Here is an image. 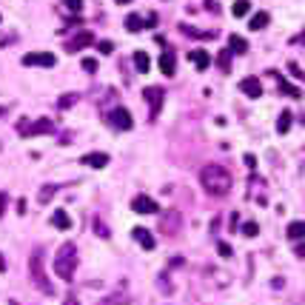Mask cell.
<instances>
[{
  "instance_id": "484cf974",
  "label": "cell",
  "mask_w": 305,
  "mask_h": 305,
  "mask_svg": "<svg viewBox=\"0 0 305 305\" xmlns=\"http://www.w3.org/2000/svg\"><path fill=\"white\" fill-rule=\"evenodd\" d=\"M126 29H129V32H143V29H145V23L140 20L137 15H129V17H126Z\"/></svg>"
},
{
  "instance_id": "7402d4cb",
  "label": "cell",
  "mask_w": 305,
  "mask_h": 305,
  "mask_svg": "<svg viewBox=\"0 0 305 305\" xmlns=\"http://www.w3.org/2000/svg\"><path fill=\"white\" fill-rule=\"evenodd\" d=\"M134 66H137L140 74H145L148 72V66H151L148 63V54H145V51H134Z\"/></svg>"
},
{
  "instance_id": "ac0fdd59",
  "label": "cell",
  "mask_w": 305,
  "mask_h": 305,
  "mask_svg": "<svg viewBox=\"0 0 305 305\" xmlns=\"http://www.w3.org/2000/svg\"><path fill=\"white\" fill-rule=\"evenodd\" d=\"M288 240L291 242H302L305 240V220H294L288 225Z\"/></svg>"
},
{
  "instance_id": "4dcf8cb0",
  "label": "cell",
  "mask_w": 305,
  "mask_h": 305,
  "mask_svg": "<svg viewBox=\"0 0 305 305\" xmlns=\"http://www.w3.org/2000/svg\"><path fill=\"white\" fill-rule=\"evenodd\" d=\"M83 69H86L88 74H95L97 72V60L95 57H83Z\"/></svg>"
},
{
  "instance_id": "60d3db41",
  "label": "cell",
  "mask_w": 305,
  "mask_h": 305,
  "mask_svg": "<svg viewBox=\"0 0 305 305\" xmlns=\"http://www.w3.org/2000/svg\"><path fill=\"white\" fill-rule=\"evenodd\" d=\"M66 305H77V299H69V302H66Z\"/></svg>"
},
{
  "instance_id": "f1b7e54d",
  "label": "cell",
  "mask_w": 305,
  "mask_h": 305,
  "mask_svg": "<svg viewBox=\"0 0 305 305\" xmlns=\"http://www.w3.org/2000/svg\"><path fill=\"white\" fill-rule=\"evenodd\" d=\"M63 3H66L69 12H74V15H80V12H83V0H63Z\"/></svg>"
},
{
  "instance_id": "5bb4252c",
  "label": "cell",
  "mask_w": 305,
  "mask_h": 305,
  "mask_svg": "<svg viewBox=\"0 0 305 305\" xmlns=\"http://www.w3.org/2000/svg\"><path fill=\"white\" fill-rule=\"evenodd\" d=\"M83 166H88V168H106V166H109V154L92 151V154H86V157H83Z\"/></svg>"
},
{
  "instance_id": "e0dca14e",
  "label": "cell",
  "mask_w": 305,
  "mask_h": 305,
  "mask_svg": "<svg viewBox=\"0 0 305 305\" xmlns=\"http://www.w3.org/2000/svg\"><path fill=\"white\" fill-rule=\"evenodd\" d=\"M271 77H277V83H280V92H283V95L294 97V100H299V97H302V92H299L297 86H291V83H285V77H283V74L271 72Z\"/></svg>"
},
{
  "instance_id": "44dd1931",
  "label": "cell",
  "mask_w": 305,
  "mask_h": 305,
  "mask_svg": "<svg viewBox=\"0 0 305 305\" xmlns=\"http://www.w3.org/2000/svg\"><path fill=\"white\" fill-rule=\"evenodd\" d=\"M268 20H271L268 12H257V15L248 20V29H251V32H260V29H265V26H268Z\"/></svg>"
},
{
  "instance_id": "d6986e66",
  "label": "cell",
  "mask_w": 305,
  "mask_h": 305,
  "mask_svg": "<svg viewBox=\"0 0 305 305\" xmlns=\"http://www.w3.org/2000/svg\"><path fill=\"white\" fill-rule=\"evenodd\" d=\"M228 51L231 54H248V40H242L240 35H231L228 37Z\"/></svg>"
},
{
  "instance_id": "9a60e30c",
  "label": "cell",
  "mask_w": 305,
  "mask_h": 305,
  "mask_svg": "<svg viewBox=\"0 0 305 305\" xmlns=\"http://www.w3.org/2000/svg\"><path fill=\"white\" fill-rule=\"evenodd\" d=\"M174 66H177L174 51H171V49H166V51L160 54V72L166 74V77H171V74H174Z\"/></svg>"
},
{
  "instance_id": "83f0119b",
  "label": "cell",
  "mask_w": 305,
  "mask_h": 305,
  "mask_svg": "<svg viewBox=\"0 0 305 305\" xmlns=\"http://www.w3.org/2000/svg\"><path fill=\"white\" fill-rule=\"evenodd\" d=\"M242 234H246V237H257V234H260V225L248 220V223H242Z\"/></svg>"
},
{
  "instance_id": "52a82bcc",
  "label": "cell",
  "mask_w": 305,
  "mask_h": 305,
  "mask_svg": "<svg viewBox=\"0 0 305 305\" xmlns=\"http://www.w3.org/2000/svg\"><path fill=\"white\" fill-rule=\"evenodd\" d=\"M131 208H134V214H160L157 200H151V197H145V194L134 197V200H131Z\"/></svg>"
},
{
  "instance_id": "f6af8a7d",
  "label": "cell",
  "mask_w": 305,
  "mask_h": 305,
  "mask_svg": "<svg viewBox=\"0 0 305 305\" xmlns=\"http://www.w3.org/2000/svg\"><path fill=\"white\" fill-rule=\"evenodd\" d=\"M302 123H305V120H302Z\"/></svg>"
},
{
  "instance_id": "b9f144b4",
  "label": "cell",
  "mask_w": 305,
  "mask_h": 305,
  "mask_svg": "<svg viewBox=\"0 0 305 305\" xmlns=\"http://www.w3.org/2000/svg\"><path fill=\"white\" fill-rule=\"evenodd\" d=\"M114 3H131V0H114Z\"/></svg>"
},
{
  "instance_id": "7a4b0ae2",
  "label": "cell",
  "mask_w": 305,
  "mask_h": 305,
  "mask_svg": "<svg viewBox=\"0 0 305 305\" xmlns=\"http://www.w3.org/2000/svg\"><path fill=\"white\" fill-rule=\"evenodd\" d=\"M74 268H77V248L74 242H66V246L57 248V257H54V274L66 283L74 280Z\"/></svg>"
},
{
  "instance_id": "5b68a950",
  "label": "cell",
  "mask_w": 305,
  "mask_h": 305,
  "mask_svg": "<svg viewBox=\"0 0 305 305\" xmlns=\"http://www.w3.org/2000/svg\"><path fill=\"white\" fill-rule=\"evenodd\" d=\"M54 63H57V57L51 51H29V54H23V66H46V69H51Z\"/></svg>"
},
{
  "instance_id": "ffe728a7",
  "label": "cell",
  "mask_w": 305,
  "mask_h": 305,
  "mask_svg": "<svg viewBox=\"0 0 305 305\" xmlns=\"http://www.w3.org/2000/svg\"><path fill=\"white\" fill-rule=\"evenodd\" d=\"M51 225L60 228V231H69V228H72V217H69L66 211H54V214H51Z\"/></svg>"
},
{
  "instance_id": "4fadbf2b",
  "label": "cell",
  "mask_w": 305,
  "mask_h": 305,
  "mask_svg": "<svg viewBox=\"0 0 305 305\" xmlns=\"http://www.w3.org/2000/svg\"><path fill=\"white\" fill-rule=\"evenodd\" d=\"M180 32L186 37H194V40H214V37H217V32H200V29H194V26H189V23H180Z\"/></svg>"
},
{
  "instance_id": "ba28073f",
  "label": "cell",
  "mask_w": 305,
  "mask_h": 305,
  "mask_svg": "<svg viewBox=\"0 0 305 305\" xmlns=\"http://www.w3.org/2000/svg\"><path fill=\"white\" fill-rule=\"evenodd\" d=\"M143 97L148 100V106H151V120H154L157 111L163 109V97H166V92H163L160 86H148V88H143Z\"/></svg>"
},
{
  "instance_id": "1f68e13d",
  "label": "cell",
  "mask_w": 305,
  "mask_h": 305,
  "mask_svg": "<svg viewBox=\"0 0 305 305\" xmlns=\"http://www.w3.org/2000/svg\"><path fill=\"white\" fill-rule=\"evenodd\" d=\"M97 49H100V54H111V51H114V43H111V40H100Z\"/></svg>"
},
{
  "instance_id": "ab89813d",
  "label": "cell",
  "mask_w": 305,
  "mask_h": 305,
  "mask_svg": "<svg viewBox=\"0 0 305 305\" xmlns=\"http://www.w3.org/2000/svg\"><path fill=\"white\" fill-rule=\"evenodd\" d=\"M3 208H6V194H0V214H3Z\"/></svg>"
},
{
  "instance_id": "d4e9b609",
  "label": "cell",
  "mask_w": 305,
  "mask_h": 305,
  "mask_svg": "<svg viewBox=\"0 0 305 305\" xmlns=\"http://www.w3.org/2000/svg\"><path fill=\"white\" fill-rule=\"evenodd\" d=\"M288 129H291V111L283 109V114H280V120H277V131H280V134H285Z\"/></svg>"
},
{
  "instance_id": "7c38bea8",
  "label": "cell",
  "mask_w": 305,
  "mask_h": 305,
  "mask_svg": "<svg viewBox=\"0 0 305 305\" xmlns=\"http://www.w3.org/2000/svg\"><path fill=\"white\" fill-rule=\"evenodd\" d=\"M240 92L242 95H248V97H260L262 95V83L257 80V77H246V80H240Z\"/></svg>"
},
{
  "instance_id": "f35d334b",
  "label": "cell",
  "mask_w": 305,
  "mask_h": 305,
  "mask_svg": "<svg viewBox=\"0 0 305 305\" xmlns=\"http://www.w3.org/2000/svg\"><path fill=\"white\" fill-rule=\"evenodd\" d=\"M246 166H248V168H254V166H257V160H254V154H246Z\"/></svg>"
},
{
  "instance_id": "4316f807",
  "label": "cell",
  "mask_w": 305,
  "mask_h": 305,
  "mask_svg": "<svg viewBox=\"0 0 305 305\" xmlns=\"http://www.w3.org/2000/svg\"><path fill=\"white\" fill-rule=\"evenodd\" d=\"M54 191H57V186H46V189L37 194V200H40V203H49L51 197H54Z\"/></svg>"
},
{
  "instance_id": "3957f363",
  "label": "cell",
  "mask_w": 305,
  "mask_h": 305,
  "mask_svg": "<svg viewBox=\"0 0 305 305\" xmlns=\"http://www.w3.org/2000/svg\"><path fill=\"white\" fill-rule=\"evenodd\" d=\"M29 271H32V280H35V285L43 291V294H54V288H51V283H49V277H46V268H43V251H40V248H35V251H32Z\"/></svg>"
},
{
  "instance_id": "8992f818",
  "label": "cell",
  "mask_w": 305,
  "mask_h": 305,
  "mask_svg": "<svg viewBox=\"0 0 305 305\" xmlns=\"http://www.w3.org/2000/svg\"><path fill=\"white\" fill-rule=\"evenodd\" d=\"M180 223H182L180 211H166V214H160V231L166 234V237L180 231Z\"/></svg>"
},
{
  "instance_id": "f546056e",
  "label": "cell",
  "mask_w": 305,
  "mask_h": 305,
  "mask_svg": "<svg viewBox=\"0 0 305 305\" xmlns=\"http://www.w3.org/2000/svg\"><path fill=\"white\" fill-rule=\"evenodd\" d=\"M74 100H77V95H63V97L57 100V106H60V109H72Z\"/></svg>"
},
{
  "instance_id": "d590c367",
  "label": "cell",
  "mask_w": 305,
  "mask_h": 305,
  "mask_svg": "<svg viewBox=\"0 0 305 305\" xmlns=\"http://www.w3.org/2000/svg\"><path fill=\"white\" fill-rule=\"evenodd\" d=\"M294 254H297V257H305V242H297V246H294Z\"/></svg>"
},
{
  "instance_id": "7bdbcfd3",
  "label": "cell",
  "mask_w": 305,
  "mask_h": 305,
  "mask_svg": "<svg viewBox=\"0 0 305 305\" xmlns=\"http://www.w3.org/2000/svg\"><path fill=\"white\" fill-rule=\"evenodd\" d=\"M3 111H6V109H3V106H0V114H3Z\"/></svg>"
},
{
  "instance_id": "836d02e7",
  "label": "cell",
  "mask_w": 305,
  "mask_h": 305,
  "mask_svg": "<svg viewBox=\"0 0 305 305\" xmlns=\"http://www.w3.org/2000/svg\"><path fill=\"white\" fill-rule=\"evenodd\" d=\"M217 251H220V257H231V254H234L228 242H217Z\"/></svg>"
},
{
  "instance_id": "9c48e42d",
  "label": "cell",
  "mask_w": 305,
  "mask_h": 305,
  "mask_svg": "<svg viewBox=\"0 0 305 305\" xmlns=\"http://www.w3.org/2000/svg\"><path fill=\"white\" fill-rule=\"evenodd\" d=\"M92 43H95V35H92V32H77L72 40H66V51H69V54H74V51L86 49V46H92Z\"/></svg>"
},
{
  "instance_id": "2e32d148",
  "label": "cell",
  "mask_w": 305,
  "mask_h": 305,
  "mask_svg": "<svg viewBox=\"0 0 305 305\" xmlns=\"http://www.w3.org/2000/svg\"><path fill=\"white\" fill-rule=\"evenodd\" d=\"M189 60L197 66V69H200V72L211 66V54H208L205 49H194V51H189Z\"/></svg>"
},
{
  "instance_id": "e575fe53",
  "label": "cell",
  "mask_w": 305,
  "mask_h": 305,
  "mask_svg": "<svg viewBox=\"0 0 305 305\" xmlns=\"http://www.w3.org/2000/svg\"><path fill=\"white\" fill-rule=\"evenodd\" d=\"M205 6H208V12H214V15H217V12H220L217 0H205Z\"/></svg>"
},
{
  "instance_id": "74e56055",
  "label": "cell",
  "mask_w": 305,
  "mask_h": 305,
  "mask_svg": "<svg viewBox=\"0 0 305 305\" xmlns=\"http://www.w3.org/2000/svg\"><path fill=\"white\" fill-rule=\"evenodd\" d=\"M271 285H274V288H283L285 280H283V277H274V280H271Z\"/></svg>"
},
{
  "instance_id": "30bf717a",
  "label": "cell",
  "mask_w": 305,
  "mask_h": 305,
  "mask_svg": "<svg viewBox=\"0 0 305 305\" xmlns=\"http://www.w3.org/2000/svg\"><path fill=\"white\" fill-rule=\"evenodd\" d=\"M109 123L114 126V129H120V131H129L131 126H134V120H131V114L126 109H114L109 114Z\"/></svg>"
},
{
  "instance_id": "277c9868",
  "label": "cell",
  "mask_w": 305,
  "mask_h": 305,
  "mask_svg": "<svg viewBox=\"0 0 305 305\" xmlns=\"http://www.w3.org/2000/svg\"><path fill=\"white\" fill-rule=\"evenodd\" d=\"M17 134H20V137H35V134H54V123H51V120H35L32 126H26V120H23V123H17Z\"/></svg>"
},
{
  "instance_id": "ee69618b",
  "label": "cell",
  "mask_w": 305,
  "mask_h": 305,
  "mask_svg": "<svg viewBox=\"0 0 305 305\" xmlns=\"http://www.w3.org/2000/svg\"><path fill=\"white\" fill-rule=\"evenodd\" d=\"M0 20H3V17H0Z\"/></svg>"
},
{
  "instance_id": "603a6c76",
  "label": "cell",
  "mask_w": 305,
  "mask_h": 305,
  "mask_svg": "<svg viewBox=\"0 0 305 305\" xmlns=\"http://www.w3.org/2000/svg\"><path fill=\"white\" fill-rule=\"evenodd\" d=\"M248 12H251V3H248V0H237V3L231 6V15L234 17H246Z\"/></svg>"
},
{
  "instance_id": "d6a6232c",
  "label": "cell",
  "mask_w": 305,
  "mask_h": 305,
  "mask_svg": "<svg viewBox=\"0 0 305 305\" xmlns=\"http://www.w3.org/2000/svg\"><path fill=\"white\" fill-rule=\"evenodd\" d=\"M288 72L294 74V77H299V80H305V72H302V69H299L297 63H294V60H291V63H288Z\"/></svg>"
},
{
  "instance_id": "cb8c5ba5",
  "label": "cell",
  "mask_w": 305,
  "mask_h": 305,
  "mask_svg": "<svg viewBox=\"0 0 305 305\" xmlns=\"http://www.w3.org/2000/svg\"><path fill=\"white\" fill-rule=\"evenodd\" d=\"M217 66H220V72H231V51L228 49L217 54Z\"/></svg>"
},
{
  "instance_id": "8fae6325",
  "label": "cell",
  "mask_w": 305,
  "mask_h": 305,
  "mask_svg": "<svg viewBox=\"0 0 305 305\" xmlns=\"http://www.w3.org/2000/svg\"><path fill=\"white\" fill-rule=\"evenodd\" d=\"M131 237H134V240L140 242V248H145V251H151V248L157 246V240L151 237V231H148V228H143V225H137V228L131 231Z\"/></svg>"
},
{
  "instance_id": "6da1fadb",
  "label": "cell",
  "mask_w": 305,
  "mask_h": 305,
  "mask_svg": "<svg viewBox=\"0 0 305 305\" xmlns=\"http://www.w3.org/2000/svg\"><path fill=\"white\" fill-rule=\"evenodd\" d=\"M231 174H228V168L223 166H205L203 171H200V186H203L205 191H208L211 197H223L231 191Z\"/></svg>"
},
{
  "instance_id": "8d00e7d4",
  "label": "cell",
  "mask_w": 305,
  "mask_h": 305,
  "mask_svg": "<svg viewBox=\"0 0 305 305\" xmlns=\"http://www.w3.org/2000/svg\"><path fill=\"white\" fill-rule=\"evenodd\" d=\"M95 225H97V234H100V237H109V231H106V225H103V223H100V220H97V223H95Z\"/></svg>"
}]
</instances>
